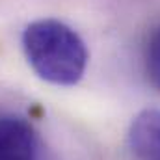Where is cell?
<instances>
[{
    "label": "cell",
    "instance_id": "obj_2",
    "mask_svg": "<svg viewBox=\"0 0 160 160\" xmlns=\"http://www.w3.org/2000/svg\"><path fill=\"white\" fill-rule=\"evenodd\" d=\"M36 157L34 127L17 116H0V160H36Z\"/></svg>",
    "mask_w": 160,
    "mask_h": 160
},
{
    "label": "cell",
    "instance_id": "obj_4",
    "mask_svg": "<svg viewBox=\"0 0 160 160\" xmlns=\"http://www.w3.org/2000/svg\"><path fill=\"white\" fill-rule=\"evenodd\" d=\"M145 65H147V77L151 80V84L160 91V24L149 36Z\"/></svg>",
    "mask_w": 160,
    "mask_h": 160
},
{
    "label": "cell",
    "instance_id": "obj_3",
    "mask_svg": "<svg viewBox=\"0 0 160 160\" xmlns=\"http://www.w3.org/2000/svg\"><path fill=\"white\" fill-rule=\"evenodd\" d=\"M128 147L136 160H160V110H142L130 123Z\"/></svg>",
    "mask_w": 160,
    "mask_h": 160
},
{
    "label": "cell",
    "instance_id": "obj_1",
    "mask_svg": "<svg viewBox=\"0 0 160 160\" xmlns=\"http://www.w3.org/2000/svg\"><path fill=\"white\" fill-rule=\"evenodd\" d=\"M22 50L38 77L56 86L78 84L88 67V48L78 34L58 19H39L22 32Z\"/></svg>",
    "mask_w": 160,
    "mask_h": 160
}]
</instances>
